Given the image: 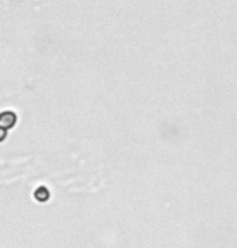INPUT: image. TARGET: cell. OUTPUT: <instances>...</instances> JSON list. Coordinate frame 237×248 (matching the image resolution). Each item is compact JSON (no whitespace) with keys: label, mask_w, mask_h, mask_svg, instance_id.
I'll use <instances>...</instances> for the list:
<instances>
[{"label":"cell","mask_w":237,"mask_h":248,"mask_svg":"<svg viewBox=\"0 0 237 248\" xmlns=\"http://www.w3.org/2000/svg\"><path fill=\"white\" fill-rule=\"evenodd\" d=\"M49 198H50V191L46 185H41L39 188L34 190V200L38 203H47Z\"/></svg>","instance_id":"cell-2"},{"label":"cell","mask_w":237,"mask_h":248,"mask_svg":"<svg viewBox=\"0 0 237 248\" xmlns=\"http://www.w3.org/2000/svg\"><path fill=\"white\" fill-rule=\"evenodd\" d=\"M16 124V114L12 110H5L0 117V125H2L3 132H7V130H10L12 127H15Z\"/></svg>","instance_id":"cell-1"}]
</instances>
